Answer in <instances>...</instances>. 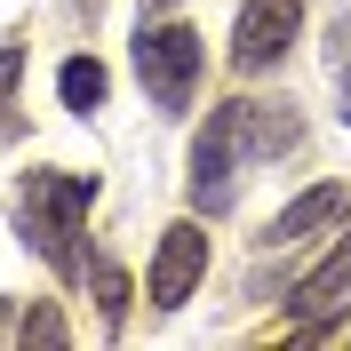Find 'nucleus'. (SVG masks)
I'll list each match as a JSON object with an SVG mask.
<instances>
[{"instance_id": "obj_1", "label": "nucleus", "mask_w": 351, "mask_h": 351, "mask_svg": "<svg viewBox=\"0 0 351 351\" xmlns=\"http://www.w3.org/2000/svg\"><path fill=\"white\" fill-rule=\"evenodd\" d=\"M88 208H96V176H72V168H24L16 184V232L32 240V256L56 271V280H80L88 271Z\"/></svg>"}, {"instance_id": "obj_2", "label": "nucleus", "mask_w": 351, "mask_h": 351, "mask_svg": "<svg viewBox=\"0 0 351 351\" xmlns=\"http://www.w3.org/2000/svg\"><path fill=\"white\" fill-rule=\"evenodd\" d=\"M199 64H208V48H199L192 24H152L144 16V32H136V80H144L152 112H192Z\"/></svg>"}, {"instance_id": "obj_3", "label": "nucleus", "mask_w": 351, "mask_h": 351, "mask_svg": "<svg viewBox=\"0 0 351 351\" xmlns=\"http://www.w3.org/2000/svg\"><path fill=\"white\" fill-rule=\"evenodd\" d=\"M240 176H247V152H240V136H232V112H208L192 136V168H184V192H192L199 216H223L232 199H240Z\"/></svg>"}, {"instance_id": "obj_4", "label": "nucleus", "mask_w": 351, "mask_h": 351, "mask_svg": "<svg viewBox=\"0 0 351 351\" xmlns=\"http://www.w3.org/2000/svg\"><path fill=\"white\" fill-rule=\"evenodd\" d=\"M343 304H351V232H343V240H335L319 263H311L304 280H295L287 319H295V335H304V343H319V335H328V319H335Z\"/></svg>"}, {"instance_id": "obj_5", "label": "nucleus", "mask_w": 351, "mask_h": 351, "mask_svg": "<svg viewBox=\"0 0 351 351\" xmlns=\"http://www.w3.org/2000/svg\"><path fill=\"white\" fill-rule=\"evenodd\" d=\"M295 32H304V0H247L240 24H232V64L240 72L280 64L287 48H295Z\"/></svg>"}, {"instance_id": "obj_6", "label": "nucleus", "mask_w": 351, "mask_h": 351, "mask_svg": "<svg viewBox=\"0 0 351 351\" xmlns=\"http://www.w3.org/2000/svg\"><path fill=\"white\" fill-rule=\"evenodd\" d=\"M199 271H208V232L184 216V223H168L160 247H152V311H176L199 287Z\"/></svg>"}, {"instance_id": "obj_7", "label": "nucleus", "mask_w": 351, "mask_h": 351, "mask_svg": "<svg viewBox=\"0 0 351 351\" xmlns=\"http://www.w3.org/2000/svg\"><path fill=\"white\" fill-rule=\"evenodd\" d=\"M343 199H351L343 184H311V192H295V199L280 208V216L263 223L256 240H263V247H295V240H311L319 223H335V216H343Z\"/></svg>"}, {"instance_id": "obj_8", "label": "nucleus", "mask_w": 351, "mask_h": 351, "mask_svg": "<svg viewBox=\"0 0 351 351\" xmlns=\"http://www.w3.org/2000/svg\"><path fill=\"white\" fill-rule=\"evenodd\" d=\"M112 72L96 64V56H64V72H56V96H64V112H96L104 104Z\"/></svg>"}, {"instance_id": "obj_9", "label": "nucleus", "mask_w": 351, "mask_h": 351, "mask_svg": "<svg viewBox=\"0 0 351 351\" xmlns=\"http://www.w3.org/2000/svg\"><path fill=\"white\" fill-rule=\"evenodd\" d=\"M88 287H96V311H104V335H120V328H128V295H136V287H128V271L96 256V263H88Z\"/></svg>"}, {"instance_id": "obj_10", "label": "nucleus", "mask_w": 351, "mask_h": 351, "mask_svg": "<svg viewBox=\"0 0 351 351\" xmlns=\"http://www.w3.org/2000/svg\"><path fill=\"white\" fill-rule=\"evenodd\" d=\"M328 80H335V112L351 120V16L328 24Z\"/></svg>"}, {"instance_id": "obj_11", "label": "nucleus", "mask_w": 351, "mask_h": 351, "mask_svg": "<svg viewBox=\"0 0 351 351\" xmlns=\"http://www.w3.org/2000/svg\"><path fill=\"white\" fill-rule=\"evenodd\" d=\"M16 88H24V40L0 48V136H16Z\"/></svg>"}, {"instance_id": "obj_12", "label": "nucleus", "mask_w": 351, "mask_h": 351, "mask_svg": "<svg viewBox=\"0 0 351 351\" xmlns=\"http://www.w3.org/2000/svg\"><path fill=\"white\" fill-rule=\"evenodd\" d=\"M16 335H24V343H48V351H56V343H72V328H64V311H56V304H32Z\"/></svg>"}, {"instance_id": "obj_13", "label": "nucleus", "mask_w": 351, "mask_h": 351, "mask_svg": "<svg viewBox=\"0 0 351 351\" xmlns=\"http://www.w3.org/2000/svg\"><path fill=\"white\" fill-rule=\"evenodd\" d=\"M152 8H176V0H144V16H152Z\"/></svg>"}]
</instances>
